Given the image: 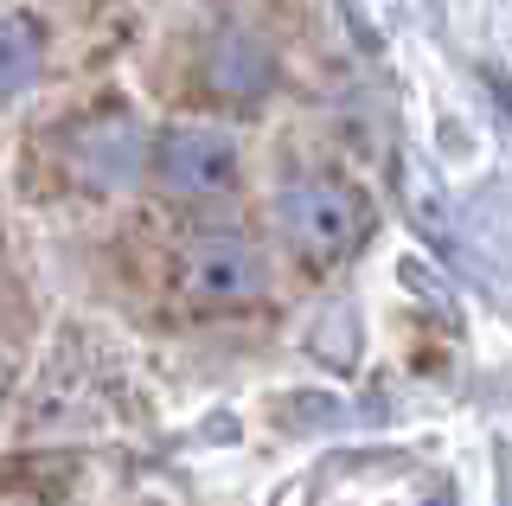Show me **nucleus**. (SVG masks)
<instances>
[{
	"instance_id": "8",
	"label": "nucleus",
	"mask_w": 512,
	"mask_h": 506,
	"mask_svg": "<svg viewBox=\"0 0 512 506\" xmlns=\"http://www.w3.org/2000/svg\"><path fill=\"white\" fill-rule=\"evenodd\" d=\"M500 506H512V455H506V494H500Z\"/></svg>"
},
{
	"instance_id": "7",
	"label": "nucleus",
	"mask_w": 512,
	"mask_h": 506,
	"mask_svg": "<svg viewBox=\"0 0 512 506\" xmlns=\"http://www.w3.org/2000/svg\"><path fill=\"white\" fill-rule=\"evenodd\" d=\"M77 154H84V173L96 167V186H116L128 167H135V135H128V116H103L77 135Z\"/></svg>"
},
{
	"instance_id": "5",
	"label": "nucleus",
	"mask_w": 512,
	"mask_h": 506,
	"mask_svg": "<svg viewBox=\"0 0 512 506\" xmlns=\"http://www.w3.org/2000/svg\"><path fill=\"white\" fill-rule=\"evenodd\" d=\"M205 84L231 103H256L276 84V52L256 33H244V26H231V33H218L212 52H205Z\"/></svg>"
},
{
	"instance_id": "6",
	"label": "nucleus",
	"mask_w": 512,
	"mask_h": 506,
	"mask_svg": "<svg viewBox=\"0 0 512 506\" xmlns=\"http://www.w3.org/2000/svg\"><path fill=\"white\" fill-rule=\"evenodd\" d=\"M39 58H45L39 20L7 13V20H0V97H20L32 77H39Z\"/></svg>"
},
{
	"instance_id": "3",
	"label": "nucleus",
	"mask_w": 512,
	"mask_h": 506,
	"mask_svg": "<svg viewBox=\"0 0 512 506\" xmlns=\"http://www.w3.org/2000/svg\"><path fill=\"white\" fill-rule=\"evenodd\" d=\"M180 295L192 308H244L269 289L263 250L244 244V237H192L180 250Z\"/></svg>"
},
{
	"instance_id": "1",
	"label": "nucleus",
	"mask_w": 512,
	"mask_h": 506,
	"mask_svg": "<svg viewBox=\"0 0 512 506\" xmlns=\"http://www.w3.org/2000/svg\"><path fill=\"white\" fill-rule=\"evenodd\" d=\"M372 225H378L372 199L352 180H333V173H308V180L282 186V199H276V231H282L288 257L314 276H327V270H340L346 257H359V244L372 237Z\"/></svg>"
},
{
	"instance_id": "2",
	"label": "nucleus",
	"mask_w": 512,
	"mask_h": 506,
	"mask_svg": "<svg viewBox=\"0 0 512 506\" xmlns=\"http://www.w3.org/2000/svg\"><path fill=\"white\" fill-rule=\"evenodd\" d=\"M308 506H455L448 487L429 468H416L410 455H333L314 468Z\"/></svg>"
},
{
	"instance_id": "4",
	"label": "nucleus",
	"mask_w": 512,
	"mask_h": 506,
	"mask_svg": "<svg viewBox=\"0 0 512 506\" xmlns=\"http://www.w3.org/2000/svg\"><path fill=\"white\" fill-rule=\"evenodd\" d=\"M237 167H244L237 135L212 129V122H180V129H167L154 141V180L167 186V193H180V199L224 193V186L237 180Z\"/></svg>"
}]
</instances>
